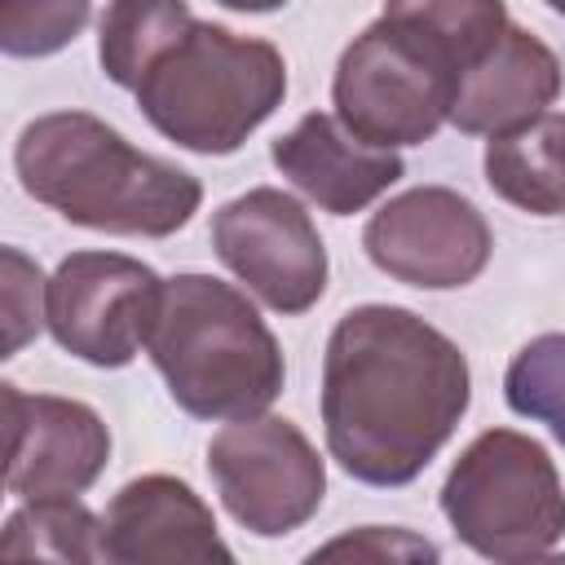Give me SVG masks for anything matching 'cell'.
<instances>
[{"label":"cell","instance_id":"cell-19","mask_svg":"<svg viewBox=\"0 0 565 565\" xmlns=\"http://www.w3.org/2000/svg\"><path fill=\"white\" fill-rule=\"evenodd\" d=\"M503 397L516 415L547 424V433L565 446V331L534 335L512 353Z\"/></svg>","mask_w":565,"mask_h":565},{"label":"cell","instance_id":"cell-8","mask_svg":"<svg viewBox=\"0 0 565 565\" xmlns=\"http://www.w3.org/2000/svg\"><path fill=\"white\" fill-rule=\"evenodd\" d=\"M163 278L124 252H71L57 260L44 291V322L53 340L102 371L128 366L159 313Z\"/></svg>","mask_w":565,"mask_h":565},{"label":"cell","instance_id":"cell-12","mask_svg":"<svg viewBox=\"0 0 565 565\" xmlns=\"http://www.w3.org/2000/svg\"><path fill=\"white\" fill-rule=\"evenodd\" d=\"M102 561L110 565H230L234 552L225 547L212 508L168 472L132 477L115 490V499L102 512Z\"/></svg>","mask_w":565,"mask_h":565},{"label":"cell","instance_id":"cell-6","mask_svg":"<svg viewBox=\"0 0 565 565\" xmlns=\"http://www.w3.org/2000/svg\"><path fill=\"white\" fill-rule=\"evenodd\" d=\"M459 71L393 18H375L335 62V119L375 150L424 146L450 124Z\"/></svg>","mask_w":565,"mask_h":565},{"label":"cell","instance_id":"cell-15","mask_svg":"<svg viewBox=\"0 0 565 565\" xmlns=\"http://www.w3.org/2000/svg\"><path fill=\"white\" fill-rule=\"evenodd\" d=\"M486 181L499 199L530 216H565V115H539L534 124L486 141Z\"/></svg>","mask_w":565,"mask_h":565},{"label":"cell","instance_id":"cell-18","mask_svg":"<svg viewBox=\"0 0 565 565\" xmlns=\"http://www.w3.org/2000/svg\"><path fill=\"white\" fill-rule=\"evenodd\" d=\"M0 556L49 561H102V516L71 499H22L0 530Z\"/></svg>","mask_w":565,"mask_h":565},{"label":"cell","instance_id":"cell-24","mask_svg":"<svg viewBox=\"0 0 565 565\" xmlns=\"http://www.w3.org/2000/svg\"><path fill=\"white\" fill-rule=\"evenodd\" d=\"M556 13H561V18H565V0H561V4H556Z\"/></svg>","mask_w":565,"mask_h":565},{"label":"cell","instance_id":"cell-20","mask_svg":"<svg viewBox=\"0 0 565 565\" xmlns=\"http://www.w3.org/2000/svg\"><path fill=\"white\" fill-rule=\"evenodd\" d=\"M93 0H0V49L9 57L62 53L88 26Z\"/></svg>","mask_w":565,"mask_h":565},{"label":"cell","instance_id":"cell-9","mask_svg":"<svg viewBox=\"0 0 565 565\" xmlns=\"http://www.w3.org/2000/svg\"><path fill=\"white\" fill-rule=\"evenodd\" d=\"M216 260L274 313H305L327 291V247L305 212L278 185H256L212 212Z\"/></svg>","mask_w":565,"mask_h":565},{"label":"cell","instance_id":"cell-11","mask_svg":"<svg viewBox=\"0 0 565 565\" xmlns=\"http://www.w3.org/2000/svg\"><path fill=\"white\" fill-rule=\"evenodd\" d=\"M0 397L9 419V494L71 499L102 477L110 459V428L88 402L57 393H22L18 384H0Z\"/></svg>","mask_w":565,"mask_h":565},{"label":"cell","instance_id":"cell-7","mask_svg":"<svg viewBox=\"0 0 565 565\" xmlns=\"http://www.w3.org/2000/svg\"><path fill=\"white\" fill-rule=\"evenodd\" d=\"M207 477L225 512L256 539H282L300 530L327 494V468L318 446L282 415L230 419L207 441Z\"/></svg>","mask_w":565,"mask_h":565},{"label":"cell","instance_id":"cell-10","mask_svg":"<svg viewBox=\"0 0 565 565\" xmlns=\"http://www.w3.org/2000/svg\"><path fill=\"white\" fill-rule=\"evenodd\" d=\"M362 247L380 274L419 291L468 287L494 252V234L472 199L450 185H415L371 212Z\"/></svg>","mask_w":565,"mask_h":565},{"label":"cell","instance_id":"cell-4","mask_svg":"<svg viewBox=\"0 0 565 565\" xmlns=\"http://www.w3.org/2000/svg\"><path fill=\"white\" fill-rule=\"evenodd\" d=\"M154 132L194 154H234L287 97V62L269 40L199 22L132 88Z\"/></svg>","mask_w":565,"mask_h":565},{"label":"cell","instance_id":"cell-25","mask_svg":"<svg viewBox=\"0 0 565 565\" xmlns=\"http://www.w3.org/2000/svg\"><path fill=\"white\" fill-rule=\"evenodd\" d=\"M543 4H552V9H556V4H561V0H543Z\"/></svg>","mask_w":565,"mask_h":565},{"label":"cell","instance_id":"cell-16","mask_svg":"<svg viewBox=\"0 0 565 565\" xmlns=\"http://www.w3.org/2000/svg\"><path fill=\"white\" fill-rule=\"evenodd\" d=\"M194 26L185 0H110L97 26V62L110 84L137 88L150 62Z\"/></svg>","mask_w":565,"mask_h":565},{"label":"cell","instance_id":"cell-22","mask_svg":"<svg viewBox=\"0 0 565 565\" xmlns=\"http://www.w3.org/2000/svg\"><path fill=\"white\" fill-rule=\"evenodd\" d=\"M331 556H353V561H437V543L402 530V525H362L349 530L322 547L309 552V561H331Z\"/></svg>","mask_w":565,"mask_h":565},{"label":"cell","instance_id":"cell-13","mask_svg":"<svg viewBox=\"0 0 565 565\" xmlns=\"http://www.w3.org/2000/svg\"><path fill=\"white\" fill-rule=\"evenodd\" d=\"M274 168L322 212L353 216L402 181V159L358 141L335 115L309 110L269 146Z\"/></svg>","mask_w":565,"mask_h":565},{"label":"cell","instance_id":"cell-2","mask_svg":"<svg viewBox=\"0 0 565 565\" xmlns=\"http://www.w3.org/2000/svg\"><path fill=\"white\" fill-rule=\"evenodd\" d=\"M13 172L22 190L62 221L124 238H168L185 230L203 203L194 172L137 150L124 132L84 110L31 119L18 132Z\"/></svg>","mask_w":565,"mask_h":565},{"label":"cell","instance_id":"cell-3","mask_svg":"<svg viewBox=\"0 0 565 565\" xmlns=\"http://www.w3.org/2000/svg\"><path fill=\"white\" fill-rule=\"evenodd\" d=\"M146 353L168 397L194 419L260 415L287 384L282 349L256 305L212 274L163 278Z\"/></svg>","mask_w":565,"mask_h":565},{"label":"cell","instance_id":"cell-5","mask_svg":"<svg viewBox=\"0 0 565 565\" xmlns=\"http://www.w3.org/2000/svg\"><path fill=\"white\" fill-rule=\"evenodd\" d=\"M441 512L486 561L547 556L565 539V486L547 450L516 428L477 433L446 472Z\"/></svg>","mask_w":565,"mask_h":565},{"label":"cell","instance_id":"cell-21","mask_svg":"<svg viewBox=\"0 0 565 565\" xmlns=\"http://www.w3.org/2000/svg\"><path fill=\"white\" fill-rule=\"evenodd\" d=\"M44 274L31 256H22L18 247L0 252V296H4V358H13L44 322Z\"/></svg>","mask_w":565,"mask_h":565},{"label":"cell","instance_id":"cell-17","mask_svg":"<svg viewBox=\"0 0 565 565\" xmlns=\"http://www.w3.org/2000/svg\"><path fill=\"white\" fill-rule=\"evenodd\" d=\"M384 18L433 44L459 75L481 62L508 31L503 0H384Z\"/></svg>","mask_w":565,"mask_h":565},{"label":"cell","instance_id":"cell-23","mask_svg":"<svg viewBox=\"0 0 565 565\" xmlns=\"http://www.w3.org/2000/svg\"><path fill=\"white\" fill-rule=\"evenodd\" d=\"M225 9H238V13H269V9H282L287 0H216Z\"/></svg>","mask_w":565,"mask_h":565},{"label":"cell","instance_id":"cell-1","mask_svg":"<svg viewBox=\"0 0 565 565\" xmlns=\"http://www.w3.org/2000/svg\"><path fill=\"white\" fill-rule=\"evenodd\" d=\"M472 402L463 349L402 305L340 313L322 353V433L362 486H411Z\"/></svg>","mask_w":565,"mask_h":565},{"label":"cell","instance_id":"cell-14","mask_svg":"<svg viewBox=\"0 0 565 565\" xmlns=\"http://www.w3.org/2000/svg\"><path fill=\"white\" fill-rule=\"evenodd\" d=\"M556 97H561L556 53L525 26L508 22L494 49L459 75L450 124L468 137H508L534 124L539 115H547Z\"/></svg>","mask_w":565,"mask_h":565}]
</instances>
